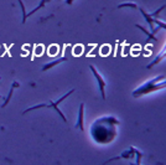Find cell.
<instances>
[{"instance_id": "cell-11", "label": "cell", "mask_w": 166, "mask_h": 165, "mask_svg": "<svg viewBox=\"0 0 166 165\" xmlns=\"http://www.w3.org/2000/svg\"><path fill=\"white\" fill-rule=\"evenodd\" d=\"M165 57V49H162V51H161V53H160V56H157L154 61H153V62H151V64H149L148 66H146V68H151V67H154L155 65H157L159 62H160V61L162 60Z\"/></svg>"}, {"instance_id": "cell-5", "label": "cell", "mask_w": 166, "mask_h": 165, "mask_svg": "<svg viewBox=\"0 0 166 165\" xmlns=\"http://www.w3.org/2000/svg\"><path fill=\"white\" fill-rule=\"evenodd\" d=\"M134 155H135V148H134V147H130V149L125 150V152H124V153H122L119 156L112 158V159H109L108 161H106V163H104V165H106V164H108V163H110V161H114V160H120V159L131 160V159H134Z\"/></svg>"}, {"instance_id": "cell-8", "label": "cell", "mask_w": 166, "mask_h": 165, "mask_svg": "<svg viewBox=\"0 0 166 165\" xmlns=\"http://www.w3.org/2000/svg\"><path fill=\"white\" fill-rule=\"evenodd\" d=\"M66 60H67V57H66V56L61 57V58H58V60H55V61H52V62H48V64L44 65V66H42V68H41V70H42V71H48V70H50V68L55 67L56 65H60L61 62H63V61H66Z\"/></svg>"}, {"instance_id": "cell-1", "label": "cell", "mask_w": 166, "mask_h": 165, "mask_svg": "<svg viewBox=\"0 0 166 165\" xmlns=\"http://www.w3.org/2000/svg\"><path fill=\"white\" fill-rule=\"evenodd\" d=\"M118 126H120V122L113 115H104L97 118L89 129L92 140L99 145H107L113 143L118 137V129H116Z\"/></svg>"}, {"instance_id": "cell-17", "label": "cell", "mask_w": 166, "mask_h": 165, "mask_svg": "<svg viewBox=\"0 0 166 165\" xmlns=\"http://www.w3.org/2000/svg\"><path fill=\"white\" fill-rule=\"evenodd\" d=\"M130 165H141L140 163H136V164H133V163H130Z\"/></svg>"}, {"instance_id": "cell-10", "label": "cell", "mask_w": 166, "mask_h": 165, "mask_svg": "<svg viewBox=\"0 0 166 165\" xmlns=\"http://www.w3.org/2000/svg\"><path fill=\"white\" fill-rule=\"evenodd\" d=\"M48 1H51V0H41V3H40V4L37 5V6H36L35 9H32V10H31L30 12H27V14H26V18H29V16L33 15V14H35L36 11H39V10H40L41 8H44V6H45V5H46V4L48 3Z\"/></svg>"}, {"instance_id": "cell-3", "label": "cell", "mask_w": 166, "mask_h": 165, "mask_svg": "<svg viewBox=\"0 0 166 165\" xmlns=\"http://www.w3.org/2000/svg\"><path fill=\"white\" fill-rule=\"evenodd\" d=\"M74 92V89H71L70 92H67L65 96H62V97L60 98V99H57V101H55V102H50L48 104H39V106H33V107H30V108H27L26 111H24L23 112V114H26L27 112H31V111H35V109H39V108H50V109H53L55 112H56L62 119H63V122H67V119H66V117L63 115V113L61 112V109L58 108V104L60 103H62V101H65L68 96H71L72 93Z\"/></svg>"}, {"instance_id": "cell-13", "label": "cell", "mask_w": 166, "mask_h": 165, "mask_svg": "<svg viewBox=\"0 0 166 165\" xmlns=\"http://www.w3.org/2000/svg\"><path fill=\"white\" fill-rule=\"evenodd\" d=\"M123 8H131V9H136L138 5L134 3H124V4H119L118 9H123Z\"/></svg>"}, {"instance_id": "cell-6", "label": "cell", "mask_w": 166, "mask_h": 165, "mask_svg": "<svg viewBox=\"0 0 166 165\" xmlns=\"http://www.w3.org/2000/svg\"><path fill=\"white\" fill-rule=\"evenodd\" d=\"M83 114H84V103H81L79 106V112H78V119L77 123H76V129H79L81 132L84 130V127H83Z\"/></svg>"}, {"instance_id": "cell-16", "label": "cell", "mask_w": 166, "mask_h": 165, "mask_svg": "<svg viewBox=\"0 0 166 165\" xmlns=\"http://www.w3.org/2000/svg\"><path fill=\"white\" fill-rule=\"evenodd\" d=\"M73 1H74V0H66V3H67L68 5H71V4L73 3Z\"/></svg>"}, {"instance_id": "cell-2", "label": "cell", "mask_w": 166, "mask_h": 165, "mask_svg": "<svg viewBox=\"0 0 166 165\" xmlns=\"http://www.w3.org/2000/svg\"><path fill=\"white\" fill-rule=\"evenodd\" d=\"M164 80H165V74H160V76L155 77L154 80H150L148 82H145L144 85L138 87L133 92V97L139 98V97H143V96H145V94L156 92V91H159V89H164L165 86H166Z\"/></svg>"}, {"instance_id": "cell-15", "label": "cell", "mask_w": 166, "mask_h": 165, "mask_svg": "<svg viewBox=\"0 0 166 165\" xmlns=\"http://www.w3.org/2000/svg\"><path fill=\"white\" fill-rule=\"evenodd\" d=\"M165 8H166V6H165V4H164V5H161V6H160V9H157L156 11H154V12H151V14H149V15H150L151 18H156V16H157L159 14H160V12H161L162 10H165Z\"/></svg>"}, {"instance_id": "cell-9", "label": "cell", "mask_w": 166, "mask_h": 165, "mask_svg": "<svg viewBox=\"0 0 166 165\" xmlns=\"http://www.w3.org/2000/svg\"><path fill=\"white\" fill-rule=\"evenodd\" d=\"M19 86H20L19 82H14V83H12V86H11V88H10V92H9V94H8V97L5 98V102L3 103V106H1L3 108L8 106V103H9L10 99H11V96H12V92H14V88H15V87H19Z\"/></svg>"}, {"instance_id": "cell-7", "label": "cell", "mask_w": 166, "mask_h": 165, "mask_svg": "<svg viewBox=\"0 0 166 165\" xmlns=\"http://www.w3.org/2000/svg\"><path fill=\"white\" fill-rule=\"evenodd\" d=\"M140 11H141V14H143V16L145 18V20H146V23L149 24V26H150V30H151V34H155L157 30L156 29H154V18H151L150 15H149V14L146 12V11H144L141 8L139 9Z\"/></svg>"}, {"instance_id": "cell-12", "label": "cell", "mask_w": 166, "mask_h": 165, "mask_svg": "<svg viewBox=\"0 0 166 165\" xmlns=\"http://www.w3.org/2000/svg\"><path fill=\"white\" fill-rule=\"evenodd\" d=\"M135 26H136V27H138V29H139V30H141V31H143V32H144L145 35H146V36H148L149 39H151V40H154V41H157V39H156V37L154 36V34H151V32H149V31H148L146 29H145V27H143L141 25H135Z\"/></svg>"}, {"instance_id": "cell-4", "label": "cell", "mask_w": 166, "mask_h": 165, "mask_svg": "<svg viewBox=\"0 0 166 165\" xmlns=\"http://www.w3.org/2000/svg\"><path fill=\"white\" fill-rule=\"evenodd\" d=\"M89 68L92 70L93 76L95 77L97 82H98V85H99V92H100V94H102V98H103V99H106V91H104V87H106V85H107V82H106L104 80H103V77L99 74V72L97 71V68H95L93 65L89 66Z\"/></svg>"}, {"instance_id": "cell-14", "label": "cell", "mask_w": 166, "mask_h": 165, "mask_svg": "<svg viewBox=\"0 0 166 165\" xmlns=\"http://www.w3.org/2000/svg\"><path fill=\"white\" fill-rule=\"evenodd\" d=\"M19 1V4H20V6H21V11H23V24H25L26 23V10H25V5H24V3H23V0H17Z\"/></svg>"}]
</instances>
